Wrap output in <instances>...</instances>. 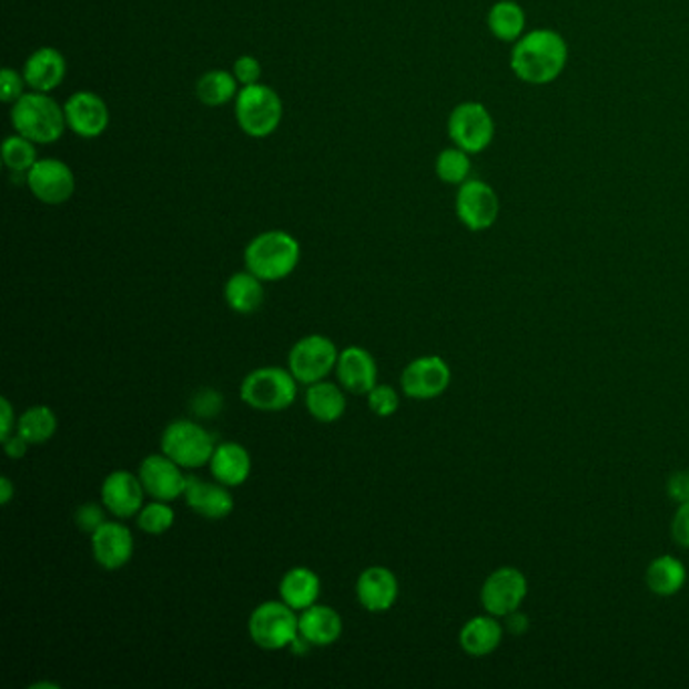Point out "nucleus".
I'll return each instance as SVG.
<instances>
[{
	"instance_id": "obj_19",
	"label": "nucleus",
	"mask_w": 689,
	"mask_h": 689,
	"mask_svg": "<svg viewBox=\"0 0 689 689\" xmlns=\"http://www.w3.org/2000/svg\"><path fill=\"white\" fill-rule=\"evenodd\" d=\"M338 383L352 395H368L378 385V366L373 354L362 346H348L340 352L336 364Z\"/></svg>"
},
{
	"instance_id": "obj_14",
	"label": "nucleus",
	"mask_w": 689,
	"mask_h": 689,
	"mask_svg": "<svg viewBox=\"0 0 689 689\" xmlns=\"http://www.w3.org/2000/svg\"><path fill=\"white\" fill-rule=\"evenodd\" d=\"M138 475L148 496L160 501H174L184 496L189 479L182 474L181 465L172 462L164 453H154L142 459Z\"/></svg>"
},
{
	"instance_id": "obj_9",
	"label": "nucleus",
	"mask_w": 689,
	"mask_h": 689,
	"mask_svg": "<svg viewBox=\"0 0 689 689\" xmlns=\"http://www.w3.org/2000/svg\"><path fill=\"white\" fill-rule=\"evenodd\" d=\"M340 352L336 344L322 334H310L297 340L287 354V368L292 371L297 383L310 386L320 383L336 371Z\"/></svg>"
},
{
	"instance_id": "obj_32",
	"label": "nucleus",
	"mask_w": 689,
	"mask_h": 689,
	"mask_svg": "<svg viewBox=\"0 0 689 689\" xmlns=\"http://www.w3.org/2000/svg\"><path fill=\"white\" fill-rule=\"evenodd\" d=\"M435 172L445 184L462 186L472 179V154L462 148H445L435 160Z\"/></svg>"
},
{
	"instance_id": "obj_5",
	"label": "nucleus",
	"mask_w": 689,
	"mask_h": 689,
	"mask_svg": "<svg viewBox=\"0 0 689 689\" xmlns=\"http://www.w3.org/2000/svg\"><path fill=\"white\" fill-rule=\"evenodd\" d=\"M235 118L243 134L249 138H270L277 132L283 120V103L277 91L270 85L255 83L241 88L235 98Z\"/></svg>"
},
{
	"instance_id": "obj_17",
	"label": "nucleus",
	"mask_w": 689,
	"mask_h": 689,
	"mask_svg": "<svg viewBox=\"0 0 689 689\" xmlns=\"http://www.w3.org/2000/svg\"><path fill=\"white\" fill-rule=\"evenodd\" d=\"M90 538L93 560L103 570H120L134 556V534L122 521H103Z\"/></svg>"
},
{
	"instance_id": "obj_45",
	"label": "nucleus",
	"mask_w": 689,
	"mask_h": 689,
	"mask_svg": "<svg viewBox=\"0 0 689 689\" xmlns=\"http://www.w3.org/2000/svg\"><path fill=\"white\" fill-rule=\"evenodd\" d=\"M14 494H17V489L12 486L11 477L2 475V477H0V504H2V506H9Z\"/></svg>"
},
{
	"instance_id": "obj_44",
	"label": "nucleus",
	"mask_w": 689,
	"mask_h": 689,
	"mask_svg": "<svg viewBox=\"0 0 689 689\" xmlns=\"http://www.w3.org/2000/svg\"><path fill=\"white\" fill-rule=\"evenodd\" d=\"M506 619H508L509 634L520 635L528 629V617L521 615L520 609L509 612Z\"/></svg>"
},
{
	"instance_id": "obj_6",
	"label": "nucleus",
	"mask_w": 689,
	"mask_h": 689,
	"mask_svg": "<svg viewBox=\"0 0 689 689\" xmlns=\"http://www.w3.org/2000/svg\"><path fill=\"white\" fill-rule=\"evenodd\" d=\"M251 641L265 651H282L300 637V615L283 600H265L247 622Z\"/></svg>"
},
{
	"instance_id": "obj_39",
	"label": "nucleus",
	"mask_w": 689,
	"mask_h": 689,
	"mask_svg": "<svg viewBox=\"0 0 689 689\" xmlns=\"http://www.w3.org/2000/svg\"><path fill=\"white\" fill-rule=\"evenodd\" d=\"M233 75L237 78L239 85L245 88V85H255L261 80V63L260 59H255L253 55H241L235 65H233Z\"/></svg>"
},
{
	"instance_id": "obj_4",
	"label": "nucleus",
	"mask_w": 689,
	"mask_h": 689,
	"mask_svg": "<svg viewBox=\"0 0 689 689\" xmlns=\"http://www.w3.org/2000/svg\"><path fill=\"white\" fill-rule=\"evenodd\" d=\"M239 396L247 407L261 413H280L292 407L297 398V381L290 368L263 366L249 373Z\"/></svg>"
},
{
	"instance_id": "obj_42",
	"label": "nucleus",
	"mask_w": 689,
	"mask_h": 689,
	"mask_svg": "<svg viewBox=\"0 0 689 689\" xmlns=\"http://www.w3.org/2000/svg\"><path fill=\"white\" fill-rule=\"evenodd\" d=\"M2 442V447H4V453L11 457V459H21L29 452V445L31 443L24 439L21 433H11L9 437H4V439H0Z\"/></svg>"
},
{
	"instance_id": "obj_23",
	"label": "nucleus",
	"mask_w": 689,
	"mask_h": 689,
	"mask_svg": "<svg viewBox=\"0 0 689 689\" xmlns=\"http://www.w3.org/2000/svg\"><path fill=\"white\" fill-rule=\"evenodd\" d=\"M209 467L219 484L226 487L243 486L251 475V455L241 443H219Z\"/></svg>"
},
{
	"instance_id": "obj_3",
	"label": "nucleus",
	"mask_w": 689,
	"mask_h": 689,
	"mask_svg": "<svg viewBox=\"0 0 689 689\" xmlns=\"http://www.w3.org/2000/svg\"><path fill=\"white\" fill-rule=\"evenodd\" d=\"M11 124L17 134L34 144H53L65 134V108L41 91L23 93L11 108Z\"/></svg>"
},
{
	"instance_id": "obj_12",
	"label": "nucleus",
	"mask_w": 689,
	"mask_h": 689,
	"mask_svg": "<svg viewBox=\"0 0 689 689\" xmlns=\"http://www.w3.org/2000/svg\"><path fill=\"white\" fill-rule=\"evenodd\" d=\"M528 595V580L518 568L501 566L486 578L479 599L484 609L494 617H508L518 610Z\"/></svg>"
},
{
	"instance_id": "obj_26",
	"label": "nucleus",
	"mask_w": 689,
	"mask_h": 689,
	"mask_svg": "<svg viewBox=\"0 0 689 689\" xmlns=\"http://www.w3.org/2000/svg\"><path fill=\"white\" fill-rule=\"evenodd\" d=\"M226 305L241 316L255 314L265 302V287L263 280H260L255 273L237 272L233 273L225 283L223 290Z\"/></svg>"
},
{
	"instance_id": "obj_1",
	"label": "nucleus",
	"mask_w": 689,
	"mask_h": 689,
	"mask_svg": "<svg viewBox=\"0 0 689 689\" xmlns=\"http://www.w3.org/2000/svg\"><path fill=\"white\" fill-rule=\"evenodd\" d=\"M568 43L565 37L543 27L521 34L509 51V69L528 85H548L565 73Z\"/></svg>"
},
{
	"instance_id": "obj_31",
	"label": "nucleus",
	"mask_w": 689,
	"mask_h": 689,
	"mask_svg": "<svg viewBox=\"0 0 689 689\" xmlns=\"http://www.w3.org/2000/svg\"><path fill=\"white\" fill-rule=\"evenodd\" d=\"M57 415L53 408L45 405H34L24 411L21 417L17 418V433H21L31 445H43L53 439L57 433Z\"/></svg>"
},
{
	"instance_id": "obj_18",
	"label": "nucleus",
	"mask_w": 689,
	"mask_h": 689,
	"mask_svg": "<svg viewBox=\"0 0 689 689\" xmlns=\"http://www.w3.org/2000/svg\"><path fill=\"white\" fill-rule=\"evenodd\" d=\"M356 599L361 607L374 615H381L395 607L398 599V580L386 566H368L356 580Z\"/></svg>"
},
{
	"instance_id": "obj_22",
	"label": "nucleus",
	"mask_w": 689,
	"mask_h": 689,
	"mask_svg": "<svg viewBox=\"0 0 689 689\" xmlns=\"http://www.w3.org/2000/svg\"><path fill=\"white\" fill-rule=\"evenodd\" d=\"M344 631V621L336 609L328 605H312L300 612V637L310 647H330Z\"/></svg>"
},
{
	"instance_id": "obj_36",
	"label": "nucleus",
	"mask_w": 689,
	"mask_h": 689,
	"mask_svg": "<svg viewBox=\"0 0 689 689\" xmlns=\"http://www.w3.org/2000/svg\"><path fill=\"white\" fill-rule=\"evenodd\" d=\"M105 511L108 509L103 508V504H93V501H88V504L80 506V508L75 509V516H73L78 530L85 531V534L91 536L93 531L102 526L103 521H108L105 520Z\"/></svg>"
},
{
	"instance_id": "obj_33",
	"label": "nucleus",
	"mask_w": 689,
	"mask_h": 689,
	"mask_svg": "<svg viewBox=\"0 0 689 689\" xmlns=\"http://www.w3.org/2000/svg\"><path fill=\"white\" fill-rule=\"evenodd\" d=\"M37 144L29 138L14 134L4 140L2 144V160L4 166L11 170L12 174H27L33 169L34 162L39 160L37 156Z\"/></svg>"
},
{
	"instance_id": "obj_7",
	"label": "nucleus",
	"mask_w": 689,
	"mask_h": 689,
	"mask_svg": "<svg viewBox=\"0 0 689 689\" xmlns=\"http://www.w3.org/2000/svg\"><path fill=\"white\" fill-rule=\"evenodd\" d=\"M215 447L213 437L206 433L203 425L194 423L191 418L172 421L160 439L162 453L181 465L182 469H199L209 465Z\"/></svg>"
},
{
	"instance_id": "obj_25",
	"label": "nucleus",
	"mask_w": 689,
	"mask_h": 689,
	"mask_svg": "<svg viewBox=\"0 0 689 689\" xmlns=\"http://www.w3.org/2000/svg\"><path fill=\"white\" fill-rule=\"evenodd\" d=\"M320 592H322V580L307 566H295L292 570H287L280 580V597L285 605H290L297 612L316 605Z\"/></svg>"
},
{
	"instance_id": "obj_16",
	"label": "nucleus",
	"mask_w": 689,
	"mask_h": 689,
	"mask_svg": "<svg viewBox=\"0 0 689 689\" xmlns=\"http://www.w3.org/2000/svg\"><path fill=\"white\" fill-rule=\"evenodd\" d=\"M144 497H146V489L140 482V475L125 472V469H118L103 479V508L120 520L136 518L140 509L144 508V504H146Z\"/></svg>"
},
{
	"instance_id": "obj_37",
	"label": "nucleus",
	"mask_w": 689,
	"mask_h": 689,
	"mask_svg": "<svg viewBox=\"0 0 689 689\" xmlns=\"http://www.w3.org/2000/svg\"><path fill=\"white\" fill-rule=\"evenodd\" d=\"M23 73H19L17 69L4 68L0 71V98L4 103H14L24 93Z\"/></svg>"
},
{
	"instance_id": "obj_2",
	"label": "nucleus",
	"mask_w": 689,
	"mask_h": 689,
	"mask_svg": "<svg viewBox=\"0 0 689 689\" xmlns=\"http://www.w3.org/2000/svg\"><path fill=\"white\" fill-rule=\"evenodd\" d=\"M243 260L245 270L263 282H282L300 265L302 245L292 233L273 229L249 241Z\"/></svg>"
},
{
	"instance_id": "obj_20",
	"label": "nucleus",
	"mask_w": 689,
	"mask_h": 689,
	"mask_svg": "<svg viewBox=\"0 0 689 689\" xmlns=\"http://www.w3.org/2000/svg\"><path fill=\"white\" fill-rule=\"evenodd\" d=\"M182 497L189 508L206 520H223V518H229L235 509V499L231 496L229 487L219 482L209 484L199 477H189Z\"/></svg>"
},
{
	"instance_id": "obj_24",
	"label": "nucleus",
	"mask_w": 689,
	"mask_h": 689,
	"mask_svg": "<svg viewBox=\"0 0 689 689\" xmlns=\"http://www.w3.org/2000/svg\"><path fill=\"white\" fill-rule=\"evenodd\" d=\"M504 639V627L494 615H479L465 622L459 631V645L467 656L486 657L494 653Z\"/></svg>"
},
{
	"instance_id": "obj_15",
	"label": "nucleus",
	"mask_w": 689,
	"mask_h": 689,
	"mask_svg": "<svg viewBox=\"0 0 689 689\" xmlns=\"http://www.w3.org/2000/svg\"><path fill=\"white\" fill-rule=\"evenodd\" d=\"M63 108L69 130L83 140L102 136L110 125L108 103L93 91H75Z\"/></svg>"
},
{
	"instance_id": "obj_30",
	"label": "nucleus",
	"mask_w": 689,
	"mask_h": 689,
	"mask_svg": "<svg viewBox=\"0 0 689 689\" xmlns=\"http://www.w3.org/2000/svg\"><path fill=\"white\" fill-rule=\"evenodd\" d=\"M239 81L225 69H211L196 81V98L209 108H221L237 98Z\"/></svg>"
},
{
	"instance_id": "obj_28",
	"label": "nucleus",
	"mask_w": 689,
	"mask_h": 689,
	"mask_svg": "<svg viewBox=\"0 0 689 689\" xmlns=\"http://www.w3.org/2000/svg\"><path fill=\"white\" fill-rule=\"evenodd\" d=\"M305 408L320 423H336L346 413V396L338 385L320 381L307 386Z\"/></svg>"
},
{
	"instance_id": "obj_13",
	"label": "nucleus",
	"mask_w": 689,
	"mask_h": 689,
	"mask_svg": "<svg viewBox=\"0 0 689 689\" xmlns=\"http://www.w3.org/2000/svg\"><path fill=\"white\" fill-rule=\"evenodd\" d=\"M452 385V368L442 356H421L408 362L401 374V388L408 398L430 401L442 396Z\"/></svg>"
},
{
	"instance_id": "obj_27",
	"label": "nucleus",
	"mask_w": 689,
	"mask_h": 689,
	"mask_svg": "<svg viewBox=\"0 0 689 689\" xmlns=\"http://www.w3.org/2000/svg\"><path fill=\"white\" fill-rule=\"evenodd\" d=\"M487 29L501 43H516L521 34L526 33L528 17L516 0H497L487 11Z\"/></svg>"
},
{
	"instance_id": "obj_38",
	"label": "nucleus",
	"mask_w": 689,
	"mask_h": 689,
	"mask_svg": "<svg viewBox=\"0 0 689 689\" xmlns=\"http://www.w3.org/2000/svg\"><path fill=\"white\" fill-rule=\"evenodd\" d=\"M191 408L199 417L213 418L223 411V396L215 388H203L193 396Z\"/></svg>"
},
{
	"instance_id": "obj_10",
	"label": "nucleus",
	"mask_w": 689,
	"mask_h": 689,
	"mask_svg": "<svg viewBox=\"0 0 689 689\" xmlns=\"http://www.w3.org/2000/svg\"><path fill=\"white\" fill-rule=\"evenodd\" d=\"M455 215L472 233L489 231L499 216V196L494 186L482 179H469L457 186Z\"/></svg>"
},
{
	"instance_id": "obj_29",
	"label": "nucleus",
	"mask_w": 689,
	"mask_h": 689,
	"mask_svg": "<svg viewBox=\"0 0 689 689\" xmlns=\"http://www.w3.org/2000/svg\"><path fill=\"white\" fill-rule=\"evenodd\" d=\"M686 578H688V570L683 563L669 554L651 560V565L647 566V573H645L647 588L657 597L678 595L686 585Z\"/></svg>"
},
{
	"instance_id": "obj_11",
	"label": "nucleus",
	"mask_w": 689,
	"mask_h": 689,
	"mask_svg": "<svg viewBox=\"0 0 689 689\" xmlns=\"http://www.w3.org/2000/svg\"><path fill=\"white\" fill-rule=\"evenodd\" d=\"M24 184L39 203L59 206L75 193V174L63 160L39 159L24 174Z\"/></svg>"
},
{
	"instance_id": "obj_21",
	"label": "nucleus",
	"mask_w": 689,
	"mask_h": 689,
	"mask_svg": "<svg viewBox=\"0 0 689 689\" xmlns=\"http://www.w3.org/2000/svg\"><path fill=\"white\" fill-rule=\"evenodd\" d=\"M23 75L31 91L51 93L65 80L68 61L55 47H41L27 57Z\"/></svg>"
},
{
	"instance_id": "obj_35",
	"label": "nucleus",
	"mask_w": 689,
	"mask_h": 689,
	"mask_svg": "<svg viewBox=\"0 0 689 689\" xmlns=\"http://www.w3.org/2000/svg\"><path fill=\"white\" fill-rule=\"evenodd\" d=\"M366 396H368V408L376 417H393L401 407V398L393 386L376 385Z\"/></svg>"
},
{
	"instance_id": "obj_8",
	"label": "nucleus",
	"mask_w": 689,
	"mask_h": 689,
	"mask_svg": "<svg viewBox=\"0 0 689 689\" xmlns=\"http://www.w3.org/2000/svg\"><path fill=\"white\" fill-rule=\"evenodd\" d=\"M447 134L453 146L465 152L482 154L494 144L496 138V120L482 102L457 103L447 120Z\"/></svg>"
},
{
	"instance_id": "obj_34",
	"label": "nucleus",
	"mask_w": 689,
	"mask_h": 689,
	"mask_svg": "<svg viewBox=\"0 0 689 689\" xmlns=\"http://www.w3.org/2000/svg\"><path fill=\"white\" fill-rule=\"evenodd\" d=\"M136 521L140 530L146 531L150 536H162L174 526L176 514L170 508V501L152 499L150 504H144V508L140 509Z\"/></svg>"
},
{
	"instance_id": "obj_41",
	"label": "nucleus",
	"mask_w": 689,
	"mask_h": 689,
	"mask_svg": "<svg viewBox=\"0 0 689 689\" xmlns=\"http://www.w3.org/2000/svg\"><path fill=\"white\" fill-rule=\"evenodd\" d=\"M667 496L678 504H689V472H678L667 479Z\"/></svg>"
},
{
	"instance_id": "obj_40",
	"label": "nucleus",
	"mask_w": 689,
	"mask_h": 689,
	"mask_svg": "<svg viewBox=\"0 0 689 689\" xmlns=\"http://www.w3.org/2000/svg\"><path fill=\"white\" fill-rule=\"evenodd\" d=\"M671 536L681 548H689V504H679L671 520Z\"/></svg>"
},
{
	"instance_id": "obj_43",
	"label": "nucleus",
	"mask_w": 689,
	"mask_h": 689,
	"mask_svg": "<svg viewBox=\"0 0 689 689\" xmlns=\"http://www.w3.org/2000/svg\"><path fill=\"white\" fill-rule=\"evenodd\" d=\"M17 429V417L12 411L11 401L7 396L0 398V439L9 437Z\"/></svg>"
}]
</instances>
